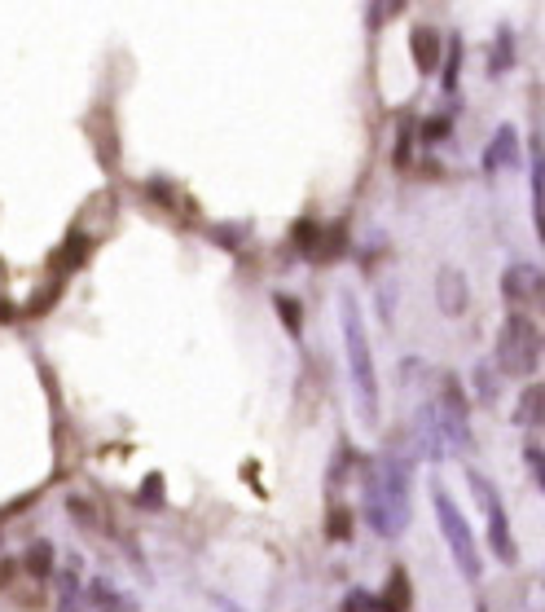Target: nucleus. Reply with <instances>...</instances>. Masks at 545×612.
<instances>
[{
    "label": "nucleus",
    "mask_w": 545,
    "mask_h": 612,
    "mask_svg": "<svg viewBox=\"0 0 545 612\" xmlns=\"http://www.w3.org/2000/svg\"><path fill=\"white\" fill-rule=\"evenodd\" d=\"M532 225L545 243V141L532 137Z\"/></svg>",
    "instance_id": "9b49d317"
},
{
    "label": "nucleus",
    "mask_w": 545,
    "mask_h": 612,
    "mask_svg": "<svg viewBox=\"0 0 545 612\" xmlns=\"http://www.w3.org/2000/svg\"><path fill=\"white\" fill-rule=\"evenodd\" d=\"M436 305H440L445 317H462V313H467L471 286H467V278H462L458 269H440V274H436Z\"/></svg>",
    "instance_id": "0eeeda50"
},
{
    "label": "nucleus",
    "mask_w": 545,
    "mask_h": 612,
    "mask_svg": "<svg viewBox=\"0 0 545 612\" xmlns=\"http://www.w3.org/2000/svg\"><path fill=\"white\" fill-rule=\"evenodd\" d=\"M414 132H418V128L409 124V119L400 124V141H396V154H392V163H396L400 172L409 168V150H414Z\"/></svg>",
    "instance_id": "aec40b11"
},
{
    "label": "nucleus",
    "mask_w": 545,
    "mask_h": 612,
    "mask_svg": "<svg viewBox=\"0 0 545 612\" xmlns=\"http://www.w3.org/2000/svg\"><path fill=\"white\" fill-rule=\"evenodd\" d=\"M475 383H479V397L484 401H493L497 388H493V375H488V366H475Z\"/></svg>",
    "instance_id": "393cba45"
},
{
    "label": "nucleus",
    "mask_w": 545,
    "mask_h": 612,
    "mask_svg": "<svg viewBox=\"0 0 545 612\" xmlns=\"http://www.w3.org/2000/svg\"><path fill=\"white\" fill-rule=\"evenodd\" d=\"M409 49H414V62H418L422 76H431L440 67V53H445V36L436 26H414L409 31Z\"/></svg>",
    "instance_id": "1a4fd4ad"
},
{
    "label": "nucleus",
    "mask_w": 545,
    "mask_h": 612,
    "mask_svg": "<svg viewBox=\"0 0 545 612\" xmlns=\"http://www.w3.org/2000/svg\"><path fill=\"white\" fill-rule=\"evenodd\" d=\"M14 317H18V308H14V305H5V300H0V322H14Z\"/></svg>",
    "instance_id": "bb28decb"
},
{
    "label": "nucleus",
    "mask_w": 545,
    "mask_h": 612,
    "mask_svg": "<svg viewBox=\"0 0 545 612\" xmlns=\"http://www.w3.org/2000/svg\"><path fill=\"white\" fill-rule=\"evenodd\" d=\"M541 335L532 327V317L528 313H510L506 322H501V335H497V366L506 370V375H532L537 370V361H541Z\"/></svg>",
    "instance_id": "20e7f679"
},
{
    "label": "nucleus",
    "mask_w": 545,
    "mask_h": 612,
    "mask_svg": "<svg viewBox=\"0 0 545 612\" xmlns=\"http://www.w3.org/2000/svg\"><path fill=\"white\" fill-rule=\"evenodd\" d=\"M436 432L445 445H458L467 450L471 445V406H467V392H462V379L458 375H445V388H440V410H436Z\"/></svg>",
    "instance_id": "423d86ee"
},
{
    "label": "nucleus",
    "mask_w": 545,
    "mask_h": 612,
    "mask_svg": "<svg viewBox=\"0 0 545 612\" xmlns=\"http://www.w3.org/2000/svg\"><path fill=\"white\" fill-rule=\"evenodd\" d=\"M510 62H515V31L501 26V31H497V45H493V67H488V71H493V76H506Z\"/></svg>",
    "instance_id": "4468645a"
},
{
    "label": "nucleus",
    "mask_w": 545,
    "mask_h": 612,
    "mask_svg": "<svg viewBox=\"0 0 545 612\" xmlns=\"http://www.w3.org/2000/svg\"><path fill=\"white\" fill-rule=\"evenodd\" d=\"M339 322H344V348H347V370H352V388H356V410L361 423L374 428L378 423V375H374V348L365 317L352 291H339Z\"/></svg>",
    "instance_id": "f03ea898"
},
{
    "label": "nucleus",
    "mask_w": 545,
    "mask_h": 612,
    "mask_svg": "<svg viewBox=\"0 0 545 612\" xmlns=\"http://www.w3.org/2000/svg\"><path fill=\"white\" fill-rule=\"evenodd\" d=\"M515 159H519V132H515V124H501L497 137L488 141V150H484V172H501Z\"/></svg>",
    "instance_id": "9d476101"
},
{
    "label": "nucleus",
    "mask_w": 545,
    "mask_h": 612,
    "mask_svg": "<svg viewBox=\"0 0 545 612\" xmlns=\"http://www.w3.org/2000/svg\"><path fill=\"white\" fill-rule=\"evenodd\" d=\"M317 238H322V225H317V221H303V225H295V252L317 255Z\"/></svg>",
    "instance_id": "a211bd4d"
},
{
    "label": "nucleus",
    "mask_w": 545,
    "mask_h": 612,
    "mask_svg": "<svg viewBox=\"0 0 545 612\" xmlns=\"http://www.w3.org/2000/svg\"><path fill=\"white\" fill-rule=\"evenodd\" d=\"M541 291H545L541 269H532V265H506V274H501V296H506L510 305H523V300H532V296H541Z\"/></svg>",
    "instance_id": "6e6552de"
},
{
    "label": "nucleus",
    "mask_w": 545,
    "mask_h": 612,
    "mask_svg": "<svg viewBox=\"0 0 545 612\" xmlns=\"http://www.w3.org/2000/svg\"><path fill=\"white\" fill-rule=\"evenodd\" d=\"M84 255H88V238H84V233H71V238H67V247L53 255V269H75Z\"/></svg>",
    "instance_id": "2eb2a0df"
},
{
    "label": "nucleus",
    "mask_w": 545,
    "mask_h": 612,
    "mask_svg": "<svg viewBox=\"0 0 545 612\" xmlns=\"http://www.w3.org/2000/svg\"><path fill=\"white\" fill-rule=\"evenodd\" d=\"M26 573H31V577H49L53 573V546L49 542H31V551H26Z\"/></svg>",
    "instance_id": "dca6fc26"
},
{
    "label": "nucleus",
    "mask_w": 545,
    "mask_h": 612,
    "mask_svg": "<svg viewBox=\"0 0 545 612\" xmlns=\"http://www.w3.org/2000/svg\"><path fill=\"white\" fill-rule=\"evenodd\" d=\"M325 534L334 537V542H347V537H352V515H347L344 507H334L330 511V529H325Z\"/></svg>",
    "instance_id": "412c9836"
},
{
    "label": "nucleus",
    "mask_w": 545,
    "mask_h": 612,
    "mask_svg": "<svg viewBox=\"0 0 545 612\" xmlns=\"http://www.w3.org/2000/svg\"><path fill=\"white\" fill-rule=\"evenodd\" d=\"M272 305L282 308V322H286V331L299 335V305L291 300V296H272Z\"/></svg>",
    "instance_id": "4be33fe9"
},
{
    "label": "nucleus",
    "mask_w": 545,
    "mask_h": 612,
    "mask_svg": "<svg viewBox=\"0 0 545 612\" xmlns=\"http://www.w3.org/2000/svg\"><path fill=\"white\" fill-rule=\"evenodd\" d=\"M479 612H484V608H479Z\"/></svg>",
    "instance_id": "cd10ccee"
},
{
    "label": "nucleus",
    "mask_w": 545,
    "mask_h": 612,
    "mask_svg": "<svg viewBox=\"0 0 545 612\" xmlns=\"http://www.w3.org/2000/svg\"><path fill=\"white\" fill-rule=\"evenodd\" d=\"M458 62H462V40H458V36H453V40H448V67H445V93H458V71H462V67H458Z\"/></svg>",
    "instance_id": "6ab92c4d"
},
{
    "label": "nucleus",
    "mask_w": 545,
    "mask_h": 612,
    "mask_svg": "<svg viewBox=\"0 0 545 612\" xmlns=\"http://www.w3.org/2000/svg\"><path fill=\"white\" fill-rule=\"evenodd\" d=\"M515 423H519V428L545 423V388L541 383H528V388H523L519 406H515Z\"/></svg>",
    "instance_id": "ddd939ff"
},
{
    "label": "nucleus",
    "mask_w": 545,
    "mask_h": 612,
    "mask_svg": "<svg viewBox=\"0 0 545 612\" xmlns=\"http://www.w3.org/2000/svg\"><path fill=\"white\" fill-rule=\"evenodd\" d=\"M523 459H528V467H532V476H537V485H541V493H545V450L541 445H528Z\"/></svg>",
    "instance_id": "b1692460"
},
{
    "label": "nucleus",
    "mask_w": 545,
    "mask_h": 612,
    "mask_svg": "<svg viewBox=\"0 0 545 612\" xmlns=\"http://www.w3.org/2000/svg\"><path fill=\"white\" fill-rule=\"evenodd\" d=\"M405 608H409V573L392 568V577L383 586V599H374V612H405Z\"/></svg>",
    "instance_id": "f8f14e48"
},
{
    "label": "nucleus",
    "mask_w": 545,
    "mask_h": 612,
    "mask_svg": "<svg viewBox=\"0 0 545 612\" xmlns=\"http://www.w3.org/2000/svg\"><path fill=\"white\" fill-rule=\"evenodd\" d=\"M418 132H422V141H431V146H436V141H445V137H448V119H445V115H431Z\"/></svg>",
    "instance_id": "5701e85b"
},
{
    "label": "nucleus",
    "mask_w": 545,
    "mask_h": 612,
    "mask_svg": "<svg viewBox=\"0 0 545 612\" xmlns=\"http://www.w3.org/2000/svg\"><path fill=\"white\" fill-rule=\"evenodd\" d=\"M211 604H216V612H247L242 604H233V599H224V595H211Z\"/></svg>",
    "instance_id": "a878e982"
},
{
    "label": "nucleus",
    "mask_w": 545,
    "mask_h": 612,
    "mask_svg": "<svg viewBox=\"0 0 545 612\" xmlns=\"http://www.w3.org/2000/svg\"><path fill=\"white\" fill-rule=\"evenodd\" d=\"M62 595H57V612H84V599H79V586H75L71 573H62Z\"/></svg>",
    "instance_id": "f3484780"
},
{
    "label": "nucleus",
    "mask_w": 545,
    "mask_h": 612,
    "mask_svg": "<svg viewBox=\"0 0 545 612\" xmlns=\"http://www.w3.org/2000/svg\"><path fill=\"white\" fill-rule=\"evenodd\" d=\"M431 507H436V520H440V534H445L448 551H453V560H458V573L467 577V582H479V551H475V537H471V524H467V515L462 507L453 503V493L445 485L431 489Z\"/></svg>",
    "instance_id": "7ed1b4c3"
},
{
    "label": "nucleus",
    "mask_w": 545,
    "mask_h": 612,
    "mask_svg": "<svg viewBox=\"0 0 545 612\" xmlns=\"http://www.w3.org/2000/svg\"><path fill=\"white\" fill-rule=\"evenodd\" d=\"M365 520L378 537L396 542L409 524V467L400 454L374 459L370 481H365Z\"/></svg>",
    "instance_id": "f257e3e1"
},
{
    "label": "nucleus",
    "mask_w": 545,
    "mask_h": 612,
    "mask_svg": "<svg viewBox=\"0 0 545 612\" xmlns=\"http://www.w3.org/2000/svg\"><path fill=\"white\" fill-rule=\"evenodd\" d=\"M471 476V489L475 498H479V507H484V524H488V546H493V555L501 564H515L519 560V542L510 534V515H506V503L497 498V489L488 476H479V472H467Z\"/></svg>",
    "instance_id": "39448f33"
}]
</instances>
